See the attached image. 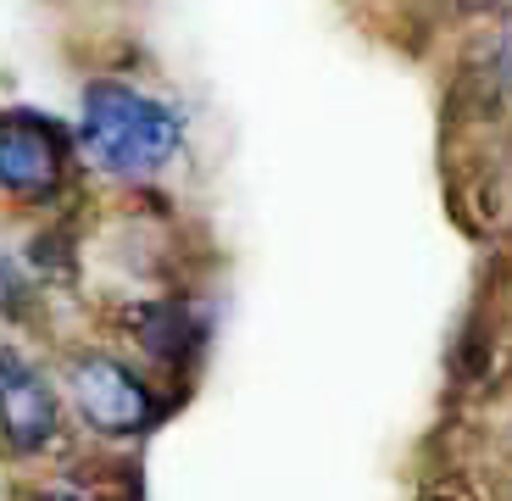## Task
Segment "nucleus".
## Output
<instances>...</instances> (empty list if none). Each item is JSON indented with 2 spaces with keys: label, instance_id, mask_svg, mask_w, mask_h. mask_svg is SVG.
<instances>
[{
  "label": "nucleus",
  "instance_id": "obj_1",
  "mask_svg": "<svg viewBox=\"0 0 512 501\" xmlns=\"http://www.w3.org/2000/svg\"><path fill=\"white\" fill-rule=\"evenodd\" d=\"M73 140L84 179L106 190L151 195L190 151V106L112 67L78 84Z\"/></svg>",
  "mask_w": 512,
  "mask_h": 501
},
{
  "label": "nucleus",
  "instance_id": "obj_2",
  "mask_svg": "<svg viewBox=\"0 0 512 501\" xmlns=\"http://www.w3.org/2000/svg\"><path fill=\"white\" fill-rule=\"evenodd\" d=\"M51 362L62 379L67 412H73V429L106 451L151 440L167 424V412L179 407V396L151 368H140L123 346H106V340H67Z\"/></svg>",
  "mask_w": 512,
  "mask_h": 501
},
{
  "label": "nucleus",
  "instance_id": "obj_3",
  "mask_svg": "<svg viewBox=\"0 0 512 501\" xmlns=\"http://www.w3.org/2000/svg\"><path fill=\"white\" fill-rule=\"evenodd\" d=\"M78 184V140L73 123L45 106H0V218L17 223H62L73 218Z\"/></svg>",
  "mask_w": 512,
  "mask_h": 501
},
{
  "label": "nucleus",
  "instance_id": "obj_4",
  "mask_svg": "<svg viewBox=\"0 0 512 501\" xmlns=\"http://www.w3.org/2000/svg\"><path fill=\"white\" fill-rule=\"evenodd\" d=\"M73 412H67L56 362L17 334H0V457L17 468L62 463L73 451Z\"/></svg>",
  "mask_w": 512,
  "mask_h": 501
},
{
  "label": "nucleus",
  "instance_id": "obj_5",
  "mask_svg": "<svg viewBox=\"0 0 512 501\" xmlns=\"http://www.w3.org/2000/svg\"><path fill=\"white\" fill-rule=\"evenodd\" d=\"M106 323L123 334L128 357L140 368H151L173 396H184L195 385V373H201L206 351H212V307L190 284L117 301V307H106Z\"/></svg>",
  "mask_w": 512,
  "mask_h": 501
},
{
  "label": "nucleus",
  "instance_id": "obj_6",
  "mask_svg": "<svg viewBox=\"0 0 512 501\" xmlns=\"http://www.w3.org/2000/svg\"><path fill=\"white\" fill-rule=\"evenodd\" d=\"M34 312H39V273L12 245H0V329L23 334L34 323Z\"/></svg>",
  "mask_w": 512,
  "mask_h": 501
},
{
  "label": "nucleus",
  "instance_id": "obj_7",
  "mask_svg": "<svg viewBox=\"0 0 512 501\" xmlns=\"http://www.w3.org/2000/svg\"><path fill=\"white\" fill-rule=\"evenodd\" d=\"M23 501H112V490L95 485V479H84V474H56V479L28 485Z\"/></svg>",
  "mask_w": 512,
  "mask_h": 501
},
{
  "label": "nucleus",
  "instance_id": "obj_8",
  "mask_svg": "<svg viewBox=\"0 0 512 501\" xmlns=\"http://www.w3.org/2000/svg\"><path fill=\"white\" fill-rule=\"evenodd\" d=\"M501 479H507V490H512V429H507V457H501Z\"/></svg>",
  "mask_w": 512,
  "mask_h": 501
}]
</instances>
